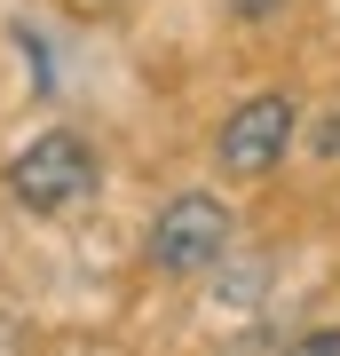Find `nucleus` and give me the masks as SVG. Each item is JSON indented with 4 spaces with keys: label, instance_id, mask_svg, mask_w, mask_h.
<instances>
[{
    "label": "nucleus",
    "instance_id": "5",
    "mask_svg": "<svg viewBox=\"0 0 340 356\" xmlns=\"http://www.w3.org/2000/svg\"><path fill=\"white\" fill-rule=\"evenodd\" d=\"M229 8H238V16H277L285 0H229Z\"/></svg>",
    "mask_w": 340,
    "mask_h": 356
},
{
    "label": "nucleus",
    "instance_id": "2",
    "mask_svg": "<svg viewBox=\"0 0 340 356\" xmlns=\"http://www.w3.org/2000/svg\"><path fill=\"white\" fill-rule=\"evenodd\" d=\"M222 254H229V206L206 198V191L175 198L151 222V269L159 277H198V269H214Z\"/></svg>",
    "mask_w": 340,
    "mask_h": 356
},
{
    "label": "nucleus",
    "instance_id": "6",
    "mask_svg": "<svg viewBox=\"0 0 340 356\" xmlns=\"http://www.w3.org/2000/svg\"><path fill=\"white\" fill-rule=\"evenodd\" d=\"M316 151H340V119H325V127H316Z\"/></svg>",
    "mask_w": 340,
    "mask_h": 356
},
{
    "label": "nucleus",
    "instance_id": "7",
    "mask_svg": "<svg viewBox=\"0 0 340 356\" xmlns=\"http://www.w3.org/2000/svg\"><path fill=\"white\" fill-rule=\"evenodd\" d=\"M95 8H111V0H95Z\"/></svg>",
    "mask_w": 340,
    "mask_h": 356
},
{
    "label": "nucleus",
    "instance_id": "4",
    "mask_svg": "<svg viewBox=\"0 0 340 356\" xmlns=\"http://www.w3.org/2000/svg\"><path fill=\"white\" fill-rule=\"evenodd\" d=\"M285 356H340V325H325V332H301Z\"/></svg>",
    "mask_w": 340,
    "mask_h": 356
},
{
    "label": "nucleus",
    "instance_id": "1",
    "mask_svg": "<svg viewBox=\"0 0 340 356\" xmlns=\"http://www.w3.org/2000/svg\"><path fill=\"white\" fill-rule=\"evenodd\" d=\"M8 191H16V206H32V214H63V206H79L95 191V151L56 127V135H40L32 151H16Z\"/></svg>",
    "mask_w": 340,
    "mask_h": 356
},
{
    "label": "nucleus",
    "instance_id": "3",
    "mask_svg": "<svg viewBox=\"0 0 340 356\" xmlns=\"http://www.w3.org/2000/svg\"><path fill=\"white\" fill-rule=\"evenodd\" d=\"M285 143H293V103L285 95H253V103H238V111L222 119L214 159L229 175H269V166L285 159Z\"/></svg>",
    "mask_w": 340,
    "mask_h": 356
}]
</instances>
